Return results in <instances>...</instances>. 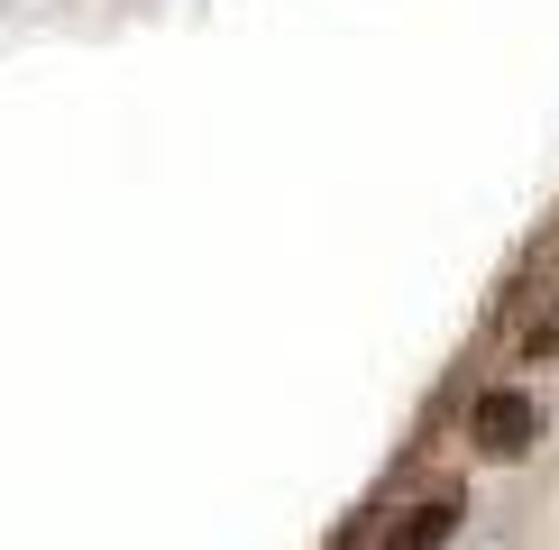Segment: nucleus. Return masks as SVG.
<instances>
[{
	"mask_svg": "<svg viewBox=\"0 0 559 550\" xmlns=\"http://www.w3.org/2000/svg\"><path fill=\"white\" fill-rule=\"evenodd\" d=\"M468 441H477L486 458L532 450V404H523V385H496V395H477V404H468Z\"/></svg>",
	"mask_w": 559,
	"mask_h": 550,
	"instance_id": "f257e3e1",
	"label": "nucleus"
},
{
	"mask_svg": "<svg viewBox=\"0 0 559 550\" xmlns=\"http://www.w3.org/2000/svg\"><path fill=\"white\" fill-rule=\"evenodd\" d=\"M459 514H468V504H459V487H450V495H423L404 523H394V550H431V541H450Z\"/></svg>",
	"mask_w": 559,
	"mask_h": 550,
	"instance_id": "f03ea898",
	"label": "nucleus"
}]
</instances>
